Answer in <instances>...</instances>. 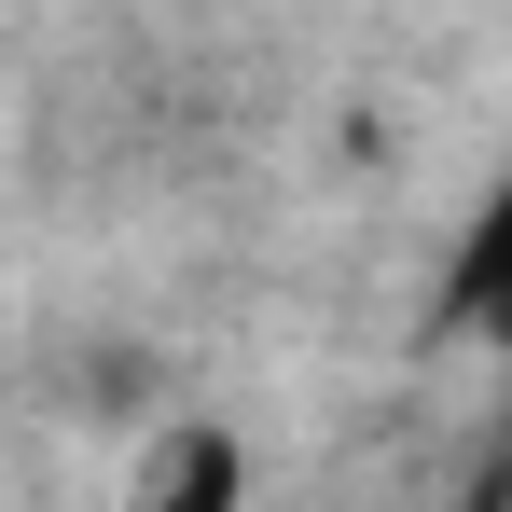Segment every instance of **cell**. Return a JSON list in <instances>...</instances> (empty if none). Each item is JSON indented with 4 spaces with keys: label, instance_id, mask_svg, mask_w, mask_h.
I'll return each instance as SVG.
<instances>
[{
    "label": "cell",
    "instance_id": "6da1fadb",
    "mask_svg": "<svg viewBox=\"0 0 512 512\" xmlns=\"http://www.w3.org/2000/svg\"><path fill=\"white\" fill-rule=\"evenodd\" d=\"M429 333H457V346H512V167L485 180V208L457 222V250H443V305H429Z\"/></svg>",
    "mask_w": 512,
    "mask_h": 512
},
{
    "label": "cell",
    "instance_id": "7a4b0ae2",
    "mask_svg": "<svg viewBox=\"0 0 512 512\" xmlns=\"http://www.w3.org/2000/svg\"><path fill=\"white\" fill-rule=\"evenodd\" d=\"M250 485V457L222 443V429H167L153 457H139V512H222Z\"/></svg>",
    "mask_w": 512,
    "mask_h": 512
}]
</instances>
